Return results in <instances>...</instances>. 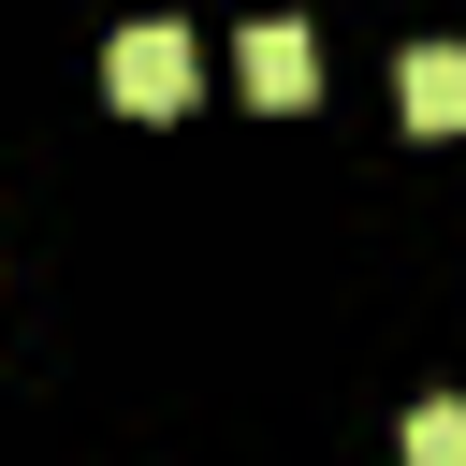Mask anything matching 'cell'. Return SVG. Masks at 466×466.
Wrapping results in <instances>:
<instances>
[{
    "instance_id": "cell-1",
    "label": "cell",
    "mask_w": 466,
    "mask_h": 466,
    "mask_svg": "<svg viewBox=\"0 0 466 466\" xmlns=\"http://www.w3.org/2000/svg\"><path fill=\"white\" fill-rule=\"evenodd\" d=\"M189 87H204L189 29H116V44H102V102H116V116H189Z\"/></svg>"
},
{
    "instance_id": "cell-2",
    "label": "cell",
    "mask_w": 466,
    "mask_h": 466,
    "mask_svg": "<svg viewBox=\"0 0 466 466\" xmlns=\"http://www.w3.org/2000/svg\"><path fill=\"white\" fill-rule=\"evenodd\" d=\"M233 73H248V102H262V116H291V102H306V87H320V44H306V29H291V15H262V29H248V44H233Z\"/></svg>"
},
{
    "instance_id": "cell-3",
    "label": "cell",
    "mask_w": 466,
    "mask_h": 466,
    "mask_svg": "<svg viewBox=\"0 0 466 466\" xmlns=\"http://www.w3.org/2000/svg\"><path fill=\"white\" fill-rule=\"evenodd\" d=\"M393 102H408V131H466V44H408Z\"/></svg>"
},
{
    "instance_id": "cell-4",
    "label": "cell",
    "mask_w": 466,
    "mask_h": 466,
    "mask_svg": "<svg viewBox=\"0 0 466 466\" xmlns=\"http://www.w3.org/2000/svg\"><path fill=\"white\" fill-rule=\"evenodd\" d=\"M408 466H466V408H451V393L408 408Z\"/></svg>"
}]
</instances>
